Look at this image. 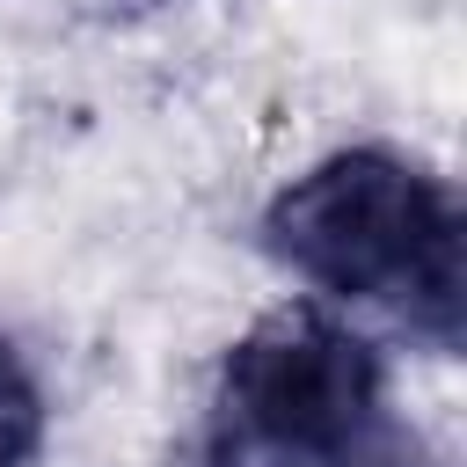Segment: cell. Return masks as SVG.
<instances>
[{"mask_svg":"<svg viewBox=\"0 0 467 467\" xmlns=\"http://www.w3.org/2000/svg\"><path fill=\"white\" fill-rule=\"evenodd\" d=\"M255 248L299 292L394 328L431 358L467 336V204L409 146L350 139L285 175L255 212Z\"/></svg>","mask_w":467,"mask_h":467,"instance_id":"obj_1","label":"cell"},{"mask_svg":"<svg viewBox=\"0 0 467 467\" xmlns=\"http://www.w3.org/2000/svg\"><path fill=\"white\" fill-rule=\"evenodd\" d=\"M416 445L394 416L387 336L292 292L219 350L190 467H394Z\"/></svg>","mask_w":467,"mask_h":467,"instance_id":"obj_2","label":"cell"},{"mask_svg":"<svg viewBox=\"0 0 467 467\" xmlns=\"http://www.w3.org/2000/svg\"><path fill=\"white\" fill-rule=\"evenodd\" d=\"M51 445V387L29 350L0 328V467H36Z\"/></svg>","mask_w":467,"mask_h":467,"instance_id":"obj_3","label":"cell"},{"mask_svg":"<svg viewBox=\"0 0 467 467\" xmlns=\"http://www.w3.org/2000/svg\"><path fill=\"white\" fill-rule=\"evenodd\" d=\"M394 467H438V460H431V445H416V452H409V460H394Z\"/></svg>","mask_w":467,"mask_h":467,"instance_id":"obj_4","label":"cell"},{"mask_svg":"<svg viewBox=\"0 0 467 467\" xmlns=\"http://www.w3.org/2000/svg\"><path fill=\"white\" fill-rule=\"evenodd\" d=\"M109 7H182V0H109Z\"/></svg>","mask_w":467,"mask_h":467,"instance_id":"obj_5","label":"cell"}]
</instances>
